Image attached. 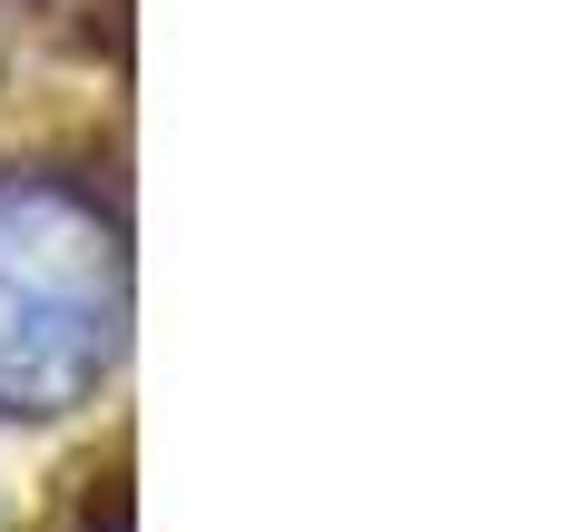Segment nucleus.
Returning <instances> with one entry per match:
<instances>
[{
  "instance_id": "obj_1",
  "label": "nucleus",
  "mask_w": 562,
  "mask_h": 532,
  "mask_svg": "<svg viewBox=\"0 0 562 532\" xmlns=\"http://www.w3.org/2000/svg\"><path fill=\"white\" fill-rule=\"evenodd\" d=\"M119 365V237L59 178H0V405L69 415Z\"/></svg>"
}]
</instances>
